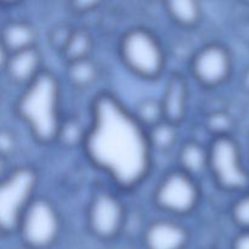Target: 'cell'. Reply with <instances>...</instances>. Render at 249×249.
Listing matches in <instances>:
<instances>
[{
  "label": "cell",
  "instance_id": "1",
  "mask_svg": "<svg viewBox=\"0 0 249 249\" xmlns=\"http://www.w3.org/2000/svg\"><path fill=\"white\" fill-rule=\"evenodd\" d=\"M90 162L124 190L140 185L151 169L147 129L112 95L95 97L84 140Z\"/></svg>",
  "mask_w": 249,
  "mask_h": 249
},
{
  "label": "cell",
  "instance_id": "2",
  "mask_svg": "<svg viewBox=\"0 0 249 249\" xmlns=\"http://www.w3.org/2000/svg\"><path fill=\"white\" fill-rule=\"evenodd\" d=\"M60 83L50 72L43 71L26 85L16 102V113L43 143L57 140L61 118Z\"/></svg>",
  "mask_w": 249,
  "mask_h": 249
},
{
  "label": "cell",
  "instance_id": "3",
  "mask_svg": "<svg viewBox=\"0 0 249 249\" xmlns=\"http://www.w3.org/2000/svg\"><path fill=\"white\" fill-rule=\"evenodd\" d=\"M119 56L129 71L143 79H156L164 70L165 53L162 44L146 28H131L122 36Z\"/></svg>",
  "mask_w": 249,
  "mask_h": 249
},
{
  "label": "cell",
  "instance_id": "4",
  "mask_svg": "<svg viewBox=\"0 0 249 249\" xmlns=\"http://www.w3.org/2000/svg\"><path fill=\"white\" fill-rule=\"evenodd\" d=\"M38 174L31 167L11 170L0 185V226L4 233L17 231L19 220L33 202Z\"/></svg>",
  "mask_w": 249,
  "mask_h": 249
},
{
  "label": "cell",
  "instance_id": "5",
  "mask_svg": "<svg viewBox=\"0 0 249 249\" xmlns=\"http://www.w3.org/2000/svg\"><path fill=\"white\" fill-rule=\"evenodd\" d=\"M209 151V172L226 191H246L249 187V168L245 164L240 145L231 135L213 136Z\"/></svg>",
  "mask_w": 249,
  "mask_h": 249
},
{
  "label": "cell",
  "instance_id": "6",
  "mask_svg": "<svg viewBox=\"0 0 249 249\" xmlns=\"http://www.w3.org/2000/svg\"><path fill=\"white\" fill-rule=\"evenodd\" d=\"M60 216L50 201L34 198L19 220L17 232L31 249L50 247L60 232Z\"/></svg>",
  "mask_w": 249,
  "mask_h": 249
},
{
  "label": "cell",
  "instance_id": "7",
  "mask_svg": "<svg viewBox=\"0 0 249 249\" xmlns=\"http://www.w3.org/2000/svg\"><path fill=\"white\" fill-rule=\"evenodd\" d=\"M201 197L196 179L184 170L167 173L155 190L158 208L174 215H187L197 207Z\"/></svg>",
  "mask_w": 249,
  "mask_h": 249
},
{
  "label": "cell",
  "instance_id": "8",
  "mask_svg": "<svg viewBox=\"0 0 249 249\" xmlns=\"http://www.w3.org/2000/svg\"><path fill=\"white\" fill-rule=\"evenodd\" d=\"M125 223V209L113 192L100 190L92 196L88 208L90 231L102 240L116 237Z\"/></svg>",
  "mask_w": 249,
  "mask_h": 249
},
{
  "label": "cell",
  "instance_id": "9",
  "mask_svg": "<svg viewBox=\"0 0 249 249\" xmlns=\"http://www.w3.org/2000/svg\"><path fill=\"white\" fill-rule=\"evenodd\" d=\"M232 71L231 55L220 44H208L195 53L191 72L195 79L203 87L213 88L223 84Z\"/></svg>",
  "mask_w": 249,
  "mask_h": 249
},
{
  "label": "cell",
  "instance_id": "10",
  "mask_svg": "<svg viewBox=\"0 0 249 249\" xmlns=\"http://www.w3.org/2000/svg\"><path fill=\"white\" fill-rule=\"evenodd\" d=\"M187 242V229L168 219L152 221L143 232V245L146 249H184Z\"/></svg>",
  "mask_w": 249,
  "mask_h": 249
},
{
  "label": "cell",
  "instance_id": "11",
  "mask_svg": "<svg viewBox=\"0 0 249 249\" xmlns=\"http://www.w3.org/2000/svg\"><path fill=\"white\" fill-rule=\"evenodd\" d=\"M187 99L189 88L186 80L179 73H173L165 83L164 91L160 100L165 121L178 125L186 114Z\"/></svg>",
  "mask_w": 249,
  "mask_h": 249
},
{
  "label": "cell",
  "instance_id": "12",
  "mask_svg": "<svg viewBox=\"0 0 249 249\" xmlns=\"http://www.w3.org/2000/svg\"><path fill=\"white\" fill-rule=\"evenodd\" d=\"M2 70L5 71L9 79L14 83L28 85L43 72L40 51L34 46L26 50L9 53V57Z\"/></svg>",
  "mask_w": 249,
  "mask_h": 249
},
{
  "label": "cell",
  "instance_id": "13",
  "mask_svg": "<svg viewBox=\"0 0 249 249\" xmlns=\"http://www.w3.org/2000/svg\"><path fill=\"white\" fill-rule=\"evenodd\" d=\"M1 48L9 53L26 50L36 46V32L26 21H10L2 28Z\"/></svg>",
  "mask_w": 249,
  "mask_h": 249
},
{
  "label": "cell",
  "instance_id": "14",
  "mask_svg": "<svg viewBox=\"0 0 249 249\" xmlns=\"http://www.w3.org/2000/svg\"><path fill=\"white\" fill-rule=\"evenodd\" d=\"M179 169L196 178L209 170V151L196 141L184 143L179 151Z\"/></svg>",
  "mask_w": 249,
  "mask_h": 249
},
{
  "label": "cell",
  "instance_id": "15",
  "mask_svg": "<svg viewBox=\"0 0 249 249\" xmlns=\"http://www.w3.org/2000/svg\"><path fill=\"white\" fill-rule=\"evenodd\" d=\"M67 79L75 88H88L97 79L99 71L94 61L90 57L67 62Z\"/></svg>",
  "mask_w": 249,
  "mask_h": 249
},
{
  "label": "cell",
  "instance_id": "16",
  "mask_svg": "<svg viewBox=\"0 0 249 249\" xmlns=\"http://www.w3.org/2000/svg\"><path fill=\"white\" fill-rule=\"evenodd\" d=\"M170 18L179 26H195L201 18V6L197 1L191 0H179L168 1L164 4Z\"/></svg>",
  "mask_w": 249,
  "mask_h": 249
},
{
  "label": "cell",
  "instance_id": "17",
  "mask_svg": "<svg viewBox=\"0 0 249 249\" xmlns=\"http://www.w3.org/2000/svg\"><path fill=\"white\" fill-rule=\"evenodd\" d=\"M147 133L152 150L165 152V151L172 150L174 143L177 142V124L170 123L165 119L153 125L152 128L147 129Z\"/></svg>",
  "mask_w": 249,
  "mask_h": 249
},
{
  "label": "cell",
  "instance_id": "18",
  "mask_svg": "<svg viewBox=\"0 0 249 249\" xmlns=\"http://www.w3.org/2000/svg\"><path fill=\"white\" fill-rule=\"evenodd\" d=\"M92 40L90 34L84 29H74L63 49L62 53L67 62L89 57Z\"/></svg>",
  "mask_w": 249,
  "mask_h": 249
},
{
  "label": "cell",
  "instance_id": "19",
  "mask_svg": "<svg viewBox=\"0 0 249 249\" xmlns=\"http://www.w3.org/2000/svg\"><path fill=\"white\" fill-rule=\"evenodd\" d=\"M134 116L136 117L139 122L145 126L146 129L152 128L153 125L158 124L164 119L163 116L162 105H160V100L153 99H145L136 106Z\"/></svg>",
  "mask_w": 249,
  "mask_h": 249
},
{
  "label": "cell",
  "instance_id": "20",
  "mask_svg": "<svg viewBox=\"0 0 249 249\" xmlns=\"http://www.w3.org/2000/svg\"><path fill=\"white\" fill-rule=\"evenodd\" d=\"M87 131L88 129H83L82 125L74 119L63 121L58 131L57 140H60L67 147L74 146L78 142H82V145H84Z\"/></svg>",
  "mask_w": 249,
  "mask_h": 249
},
{
  "label": "cell",
  "instance_id": "21",
  "mask_svg": "<svg viewBox=\"0 0 249 249\" xmlns=\"http://www.w3.org/2000/svg\"><path fill=\"white\" fill-rule=\"evenodd\" d=\"M231 218L241 230L249 231V192H245L233 202Z\"/></svg>",
  "mask_w": 249,
  "mask_h": 249
},
{
  "label": "cell",
  "instance_id": "22",
  "mask_svg": "<svg viewBox=\"0 0 249 249\" xmlns=\"http://www.w3.org/2000/svg\"><path fill=\"white\" fill-rule=\"evenodd\" d=\"M208 128L213 131L214 136L230 135L229 128H230V118L224 113H214L209 117Z\"/></svg>",
  "mask_w": 249,
  "mask_h": 249
},
{
  "label": "cell",
  "instance_id": "23",
  "mask_svg": "<svg viewBox=\"0 0 249 249\" xmlns=\"http://www.w3.org/2000/svg\"><path fill=\"white\" fill-rule=\"evenodd\" d=\"M72 29L70 27H62L58 26L57 28L53 29V32L51 33L50 40L53 43V45L55 48H58L61 51H63L66 44H67L68 39H70L71 34H72Z\"/></svg>",
  "mask_w": 249,
  "mask_h": 249
},
{
  "label": "cell",
  "instance_id": "24",
  "mask_svg": "<svg viewBox=\"0 0 249 249\" xmlns=\"http://www.w3.org/2000/svg\"><path fill=\"white\" fill-rule=\"evenodd\" d=\"M231 249H249V231H241L233 238Z\"/></svg>",
  "mask_w": 249,
  "mask_h": 249
},
{
  "label": "cell",
  "instance_id": "25",
  "mask_svg": "<svg viewBox=\"0 0 249 249\" xmlns=\"http://www.w3.org/2000/svg\"><path fill=\"white\" fill-rule=\"evenodd\" d=\"M99 2L95 1H74L73 2V6L75 7L77 11L80 12H85V11H90V10L94 9L95 6H97Z\"/></svg>",
  "mask_w": 249,
  "mask_h": 249
},
{
  "label": "cell",
  "instance_id": "26",
  "mask_svg": "<svg viewBox=\"0 0 249 249\" xmlns=\"http://www.w3.org/2000/svg\"><path fill=\"white\" fill-rule=\"evenodd\" d=\"M248 163H249V139H248ZM249 168V165H248Z\"/></svg>",
  "mask_w": 249,
  "mask_h": 249
}]
</instances>
